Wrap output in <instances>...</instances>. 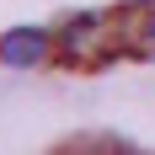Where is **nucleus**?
Listing matches in <instances>:
<instances>
[{
    "label": "nucleus",
    "instance_id": "f257e3e1",
    "mask_svg": "<svg viewBox=\"0 0 155 155\" xmlns=\"http://www.w3.org/2000/svg\"><path fill=\"white\" fill-rule=\"evenodd\" d=\"M48 48H54V32L48 27H11L0 32V64H11V70H32V64L48 59Z\"/></svg>",
    "mask_w": 155,
    "mask_h": 155
},
{
    "label": "nucleus",
    "instance_id": "f03ea898",
    "mask_svg": "<svg viewBox=\"0 0 155 155\" xmlns=\"http://www.w3.org/2000/svg\"><path fill=\"white\" fill-rule=\"evenodd\" d=\"M59 150H134L128 139H64Z\"/></svg>",
    "mask_w": 155,
    "mask_h": 155
}]
</instances>
